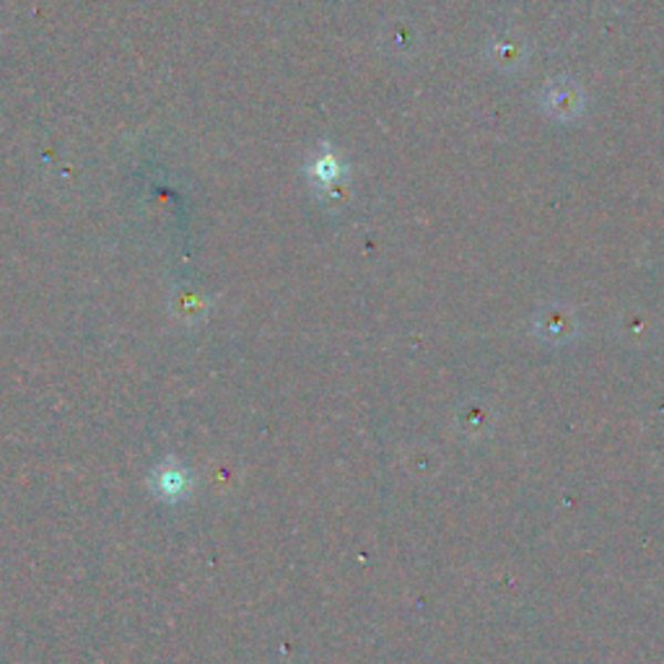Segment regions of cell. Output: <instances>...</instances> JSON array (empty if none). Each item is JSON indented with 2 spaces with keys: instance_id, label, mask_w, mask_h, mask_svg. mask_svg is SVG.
<instances>
[{
  "instance_id": "obj_2",
  "label": "cell",
  "mask_w": 664,
  "mask_h": 664,
  "mask_svg": "<svg viewBox=\"0 0 664 664\" xmlns=\"http://www.w3.org/2000/svg\"><path fill=\"white\" fill-rule=\"evenodd\" d=\"M307 172H309V177L314 179V185H320V187H324V190H328V187L341 183L343 164H341V158L332 154L330 148H324L312 158V162H309Z\"/></svg>"
},
{
  "instance_id": "obj_3",
  "label": "cell",
  "mask_w": 664,
  "mask_h": 664,
  "mask_svg": "<svg viewBox=\"0 0 664 664\" xmlns=\"http://www.w3.org/2000/svg\"><path fill=\"white\" fill-rule=\"evenodd\" d=\"M525 58V48L522 42H511V40H498L494 48V60L498 65H519Z\"/></svg>"
},
{
  "instance_id": "obj_1",
  "label": "cell",
  "mask_w": 664,
  "mask_h": 664,
  "mask_svg": "<svg viewBox=\"0 0 664 664\" xmlns=\"http://www.w3.org/2000/svg\"><path fill=\"white\" fill-rule=\"evenodd\" d=\"M542 110L558 123H571L584 112V94L573 81H553L542 89Z\"/></svg>"
}]
</instances>
